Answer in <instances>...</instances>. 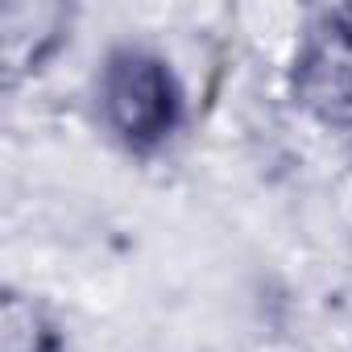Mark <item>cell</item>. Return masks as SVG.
Returning <instances> with one entry per match:
<instances>
[{
    "label": "cell",
    "instance_id": "1",
    "mask_svg": "<svg viewBox=\"0 0 352 352\" xmlns=\"http://www.w3.org/2000/svg\"><path fill=\"white\" fill-rule=\"evenodd\" d=\"M91 104L100 129L133 157H149L183 129V87L170 58L149 46H112L91 79Z\"/></svg>",
    "mask_w": 352,
    "mask_h": 352
},
{
    "label": "cell",
    "instance_id": "2",
    "mask_svg": "<svg viewBox=\"0 0 352 352\" xmlns=\"http://www.w3.org/2000/svg\"><path fill=\"white\" fill-rule=\"evenodd\" d=\"M290 100L323 129L352 133V5L315 9L290 58Z\"/></svg>",
    "mask_w": 352,
    "mask_h": 352
},
{
    "label": "cell",
    "instance_id": "3",
    "mask_svg": "<svg viewBox=\"0 0 352 352\" xmlns=\"http://www.w3.org/2000/svg\"><path fill=\"white\" fill-rule=\"evenodd\" d=\"M0 30H5L9 79H17L21 71H38L63 46V38L71 30V13L58 5H9Z\"/></svg>",
    "mask_w": 352,
    "mask_h": 352
},
{
    "label": "cell",
    "instance_id": "4",
    "mask_svg": "<svg viewBox=\"0 0 352 352\" xmlns=\"http://www.w3.org/2000/svg\"><path fill=\"white\" fill-rule=\"evenodd\" d=\"M0 352H63V327L34 294L5 290V298H0Z\"/></svg>",
    "mask_w": 352,
    "mask_h": 352
}]
</instances>
